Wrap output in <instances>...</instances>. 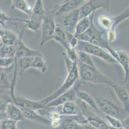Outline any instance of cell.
<instances>
[{"label": "cell", "mask_w": 129, "mask_h": 129, "mask_svg": "<svg viewBox=\"0 0 129 129\" xmlns=\"http://www.w3.org/2000/svg\"><path fill=\"white\" fill-rule=\"evenodd\" d=\"M64 58H65L66 65L67 69H68V75L64 80V83L58 90L55 91L53 94H50L46 98L41 100V101L45 106H46L47 104L51 102V101L57 98L60 95L65 93L66 92L71 89L72 87H73L74 85H75V83L78 81V79L80 78L78 62H73L70 60L68 57L67 56H66Z\"/></svg>", "instance_id": "6da1fadb"}, {"label": "cell", "mask_w": 129, "mask_h": 129, "mask_svg": "<svg viewBox=\"0 0 129 129\" xmlns=\"http://www.w3.org/2000/svg\"><path fill=\"white\" fill-rule=\"evenodd\" d=\"M80 80L84 82L94 84H101L111 86L113 81L101 72L96 68L85 65L78 62Z\"/></svg>", "instance_id": "7a4b0ae2"}, {"label": "cell", "mask_w": 129, "mask_h": 129, "mask_svg": "<svg viewBox=\"0 0 129 129\" xmlns=\"http://www.w3.org/2000/svg\"><path fill=\"white\" fill-rule=\"evenodd\" d=\"M78 51H83L90 55L98 57L104 61L110 64L118 63V61L114 58L107 50L95 45L91 44L89 42L79 41L78 45L75 48Z\"/></svg>", "instance_id": "3957f363"}, {"label": "cell", "mask_w": 129, "mask_h": 129, "mask_svg": "<svg viewBox=\"0 0 129 129\" xmlns=\"http://www.w3.org/2000/svg\"><path fill=\"white\" fill-rule=\"evenodd\" d=\"M55 12L46 10V14L42 24V36L40 46L44 45L46 43L54 40L57 25L55 22Z\"/></svg>", "instance_id": "277c9868"}, {"label": "cell", "mask_w": 129, "mask_h": 129, "mask_svg": "<svg viewBox=\"0 0 129 129\" xmlns=\"http://www.w3.org/2000/svg\"><path fill=\"white\" fill-rule=\"evenodd\" d=\"M99 9L109 10L110 9V1L108 0H89L80 8V19L89 17Z\"/></svg>", "instance_id": "5b68a950"}, {"label": "cell", "mask_w": 129, "mask_h": 129, "mask_svg": "<svg viewBox=\"0 0 129 129\" xmlns=\"http://www.w3.org/2000/svg\"><path fill=\"white\" fill-rule=\"evenodd\" d=\"M54 40H55L57 42L63 46L66 50V54L70 60L73 62H78V58L77 51L75 48H73L67 40L65 30L60 28L58 26H57L54 36Z\"/></svg>", "instance_id": "8992f818"}, {"label": "cell", "mask_w": 129, "mask_h": 129, "mask_svg": "<svg viewBox=\"0 0 129 129\" xmlns=\"http://www.w3.org/2000/svg\"><path fill=\"white\" fill-rule=\"evenodd\" d=\"M80 85V81H78L76 83L75 85H74L73 87H72L68 91H67L65 93L60 96L59 97L47 104L44 108H55V107L62 106L68 101H75L77 98L76 92H77V90L79 89Z\"/></svg>", "instance_id": "52a82bcc"}, {"label": "cell", "mask_w": 129, "mask_h": 129, "mask_svg": "<svg viewBox=\"0 0 129 129\" xmlns=\"http://www.w3.org/2000/svg\"><path fill=\"white\" fill-rule=\"evenodd\" d=\"M100 110L104 112L105 115L111 116L119 119L121 114V109L111 101L106 99L95 98Z\"/></svg>", "instance_id": "ba28073f"}, {"label": "cell", "mask_w": 129, "mask_h": 129, "mask_svg": "<svg viewBox=\"0 0 129 129\" xmlns=\"http://www.w3.org/2000/svg\"><path fill=\"white\" fill-rule=\"evenodd\" d=\"M22 35L23 32L20 34L19 39L17 41V44L16 45V58L17 60H19L22 58H30V57H36L41 56H43L41 52H40L38 50L31 49L22 40Z\"/></svg>", "instance_id": "9c48e42d"}, {"label": "cell", "mask_w": 129, "mask_h": 129, "mask_svg": "<svg viewBox=\"0 0 129 129\" xmlns=\"http://www.w3.org/2000/svg\"><path fill=\"white\" fill-rule=\"evenodd\" d=\"M12 99V101L14 103L21 109L28 108L34 110H40L45 108V105L41 101H36L26 99L23 97L16 96Z\"/></svg>", "instance_id": "30bf717a"}, {"label": "cell", "mask_w": 129, "mask_h": 129, "mask_svg": "<svg viewBox=\"0 0 129 129\" xmlns=\"http://www.w3.org/2000/svg\"><path fill=\"white\" fill-rule=\"evenodd\" d=\"M85 3L84 0H67L62 3L58 5L56 11H55V16H60L64 14H68L75 10L80 9L81 6Z\"/></svg>", "instance_id": "8fae6325"}, {"label": "cell", "mask_w": 129, "mask_h": 129, "mask_svg": "<svg viewBox=\"0 0 129 129\" xmlns=\"http://www.w3.org/2000/svg\"><path fill=\"white\" fill-rule=\"evenodd\" d=\"M80 20V9H77L67 14L63 17L62 24L65 28L66 31H68L73 33L75 32L76 26Z\"/></svg>", "instance_id": "7c38bea8"}, {"label": "cell", "mask_w": 129, "mask_h": 129, "mask_svg": "<svg viewBox=\"0 0 129 129\" xmlns=\"http://www.w3.org/2000/svg\"><path fill=\"white\" fill-rule=\"evenodd\" d=\"M114 90L118 99L124 106V109L129 114V91L123 85L114 82L110 86Z\"/></svg>", "instance_id": "4fadbf2b"}, {"label": "cell", "mask_w": 129, "mask_h": 129, "mask_svg": "<svg viewBox=\"0 0 129 129\" xmlns=\"http://www.w3.org/2000/svg\"><path fill=\"white\" fill-rule=\"evenodd\" d=\"M5 115L7 116L8 119H12L16 122L21 121L25 119L21 109L19 106H17L14 103H13L12 101V99L7 101Z\"/></svg>", "instance_id": "5bb4252c"}, {"label": "cell", "mask_w": 129, "mask_h": 129, "mask_svg": "<svg viewBox=\"0 0 129 129\" xmlns=\"http://www.w3.org/2000/svg\"><path fill=\"white\" fill-rule=\"evenodd\" d=\"M21 110L25 119L37 123L41 125H44V126H50V125L51 120L44 118L43 115L37 113L36 110L28 109V108H23L21 109Z\"/></svg>", "instance_id": "9a60e30c"}, {"label": "cell", "mask_w": 129, "mask_h": 129, "mask_svg": "<svg viewBox=\"0 0 129 129\" xmlns=\"http://www.w3.org/2000/svg\"><path fill=\"white\" fill-rule=\"evenodd\" d=\"M1 45L6 46H14L17 44L19 37L15 33L7 28H1L0 30Z\"/></svg>", "instance_id": "2e32d148"}, {"label": "cell", "mask_w": 129, "mask_h": 129, "mask_svg": "<svg viewBox=\"0 0 129 129\" xmlns=\"http://www.w3.org/2000/svg\"><path fill=\"white\" fill-rule=\"evenodd\" d=\"M84 111V113L83 114L87 118L89 124L98 129H110V126L104 121V119L94 114H89V112L86 108Z\"/></svg>", "instance_id": "e0dca14e"}, {"label": "cell", "mask_w": 129, "mask_h": 129, "mask_svg": "<svg viewBox=\"0 0 129 129\" xmlns=\"http://www.w3.org/2000/svg\"><path fill=\"white\" fill-rule=\"evenodd\" d=\"M61 106L62 107L59 112L64 116H71L82 113L75 101L66 102Z\"/></svg>", "instance_id": "ac0fdd59"}, {"label": "cell", "mask_w": 129, "mask_h": 129, "mask_svg": "<svg viewBox=\"0 0 129 129\" xmlns=\"http://www.w3.org/2000/svg\"><path fill=\"white\" fill-rule=\"evenodd\" d=\"M94 13L91 14L89 17H84V18L80 20L78 24L76 26L75 32H74V35H75L76 37L77 38L81 34H84L89 28L91 25V20L94 17Z\"/></svg>", "instance_id": "d6986e66"}, {"label": "cell", "mask_w": 129, "mask_h": 129, "mask_svg": "<svg viewBox=\"0 0 129 129\" xmlns=\"http://www.w3.org/2000/svg\"><path fill=\"white\" fill-rule=\"evenodd\" d=\"M76 95H77V98L78 99H80L82 101L85 102V103L89 105L91 107H92L96 111H98V112L100 111L95 99L92 96L90 95L89 93L85 92V91H82L78 89L77 90V92H76Z\"/></svg>", "instance_id": "ffe728a7"}, {"label": "cell", "mask_w": 129, "mask_h": 129, "mask_svg": "<svg viewBox=\"0 0 129 129\" xmlns=\"http://www.w3.org/2000/svg\"><path fill=\"white\" fill-rule=\"evenodd\" d=\"M33 58H34V57L22 58H20L19 60L16 59L15 67L17 69L18 75L21 76L26 70L32 68Z\"/></svg>", "instance_id": "44dd1931"}, {"label": "cell", "mask_w": 129, "mask_h": 129, "mask_svg": "<svg viewBox=\"0 0 129 129\" xmlns=\"http://www.w3.org/2000/svg\"><path fill=\"white\" fill-rule=\"evenodd\" d=\"M12 9H17L29 16L32 17L33 7H31L25 0H14L12 3Z\"/></svg>", "instance_id": "7402d4cb"}, {"label": "cell", "mask_w": 129, "mask_h": 129, "mask_svg": "<svg viewBox=\"0 0 129 129\" xmlns=\"http://www.w3.org/2000/svg\"><path fill=\"white\" fill-rule=\"evenodd\" d=\"M43 19L39 17H31L28 19H20V22L24 23V25L29 30L32 31H39L41 28H42Z\"/></svg>", "instance_id": "603a6c76"}, {"label": "cell", "mask_w": 129, "mask_h": 129, "mask_svg": "<svg viewBox=\"0 0 129 129\" xmlns=\"http://www.w3.org/2000/svg\"><path fill=\"white\" fill-rule=\"evenodd\" d=\"M119 64L123 67L125 72V83H127L129 78V56L124 51L118 50Z\"/></svg>", "instance_id": "cb8c5ba5"}, {"label": "cell", "mask_w": 129, "mask_h": 129, "mask_svg": "<svg viewBox=\"0 0 129 129\" xmlns=\"http://www.w3.org/2000/svg\"><path fill=\"white\" fill-rule=\"evenodd\" d=\"M58 129H85L84 125H81L75 122L71 118L65 116L60 126Z\"/></svg>", "instance_id": "d4e9b609"}, {"label": "cell", "mask_w": 129, "mask_h": 129, "mask_svg": "<svg viewBox=\"0 0 129 129\" xmlns=\"http://www.w3.org/2000/svg\"><path fill=\"white\" fill-rule=\"evenodd\" d=\"M98 21L99 25L101 28L104 29V31L114 29V21L112 20V17L102 15L98 17Z\"/></svg>", "instance_id": "484cf974"}, {"label": "cell", "mask_w": 129, "mask_h": 129, "mask_svg": "<svg viewBox=\"0 0 129 129\" xmlns=\"http://www.w3.org/2000/svg\"><path fill=\"white\" fill-rule=\"evenodd\" d=\"M77 51L78 58V62L85 65L90 66V67H94V68H96L90 54L83 51H78V50H77Z\"/></svg>", "instance_id": "4316f807"}, {"label": "cell", "mask_w": 129, "mask_h": 129, "mask_svg": "<svg viewBox=\"0 0 129 129\" xmlns=\"http://www.w3.org/2000/svg\"><path fill=\"white\" fill-rule=\"evenodd\" d=\"M32 68H36L42 73H45L48 70V67L44 61L43 56L34 57L32 62Z\"/></svg>", "instance_id": "83f0119b"}, {"label": "cell", "mask_w": 129, "mask_h": 129, "mask_svg": "<svg viewBox=\"0 0 129 129\" xmlns=\"http://www.w3.org/2000/svg\"><path fill=\"white\" fill-rule=\"evenodd\" d=\"M16 45L14 46H6L1 45L0 47V54L1 58H15L16 56Z\"/></svg>", "instance_id": "f1b7e54d"}, {"label": "cell", "mask_w": 129, "mask_h": 129, "mask_svg": "<svg viewBox=\"0 0 129 129\" xmlns=\"http://www.w3.org/2000/svg\"><path fill=\"white\" fill-rule=\"evenodd\" d=\"M46 10L44 9L43 2L41 0L36 1L33 7V15L32 17H39L43 19L45 16Z\"/></svg>", "instance_id": "f546056e"}, {"label": "cell", "mask_w": 129, "mask_h": 129, "mask_svg": "<svg viewBox=\"0 0 129 129\" xmlns=\"http://www.w3.org/2000/svg\"><path fill=\"white\" fill-rule=\"evenodd\" d=\"M11 83L9 80L8 74L5 69L1 68V91L11 89Z\"/></svg>", "instance_id": "4dcf8cb0"}, {"label": "cell", "mask_w": 129, "mask_h": 129, "mask_svg": "<svg viewBox=\"0 0 129 129\" xmlns=\"http://www.w3.org/2000/svg\"><path fill=\"white\" fill-rule=\"evenodd\" d=\"M128 18H129V7H128L127 9L121 12L120 14L117 15V16L112 17V20L114 21V29L115 30L116 27L119 23H121L122 21H123L124 20H126Z\"/></svg>", "instance_id": "1f68e13d"}, {"label": "cell", "mask_w": 129, "mask_h": 129, "mask_svg": "<svg viewBox=\"0 0 129 129\" xmlns=\"http://www.w3.org/2000/svg\"><path fill=\"white\" fill-rule=\"evenodd\" d=\"M105 118L107 122L109 123L110 126L115 128H123L121 123V120L114 117L111 116L105 115Z\"/></svg>", "instance_id": "d6a6232c"}, {"label": "cell", "mask_w": 129, "mask_h": 129, "mask_svg": "<svg viewBox=\"0 0 129 129\" xmlns=\"http://www.w3.org/2000/svg\"><path fill=\"white\" fill-rule=\"evenodd\" d=\"M16 58H0L1 68H9L14 65L16 63Z\"/></svg>", "instance_id": "836d02e7"}, {"label": "cell", "mask_w": 129, "mask_h": 129, "mask_svg": "<svg viewBox=\"0 0 129 129\" xmlns=\"http://www.w3.org/2000/svg\"><path fill=\"white\" fill-rule=\"evenodd\" d=\"M1 129H18L17 122L8 118L2 119L1 122Z\"/></svg>", "instance_id": "e575fe53"}, {"label": "cell", "mask_w": 129, "mask_h": 129, "mask_svg": "<svg viewBox=\"0 0 129 129\" xmlns=\"http://www.w3.org/2000/svg\"><path fill=\"white\" fill-rule=\"evenodd\" d=\"M71 118V119H73L75 122L81 125H85L87 124H89V121H88L87 117L84 115V114L82 113L77 114V115L71 116H68Z\"/></svg>", "instance_id": "d590c367"}, {"label": "cell", "mask_w": 129, "mask_h": 129, "mask_svg": "<svg viewBox=\"0 0 129 129\" xmlns=\"http://www.w3.org/2000/svg\"><path fill=\"white\" fill-rule=\"evenodd\" d=\"M20 18H14V17H10L6 15L3 12L1 11L0 12V24H1V28H7L5 27L6 21H19Z\"/></svg>", "instance_id": "8d00e7d4"}, {"label": "cell", "mask_w": 129, "mask_h": 129, "mask_svg": "<svg viewBox=\"0 0 129 129\" xmlns=\"http://www.w3.org/2000/svg\"><path fill=\"white\" fill-rule=\"evenodd\" d=\"M65 32L66 35L67 40H68V43H70V45L73 47V48H76V47L78 45L79 40H78V38H77L73 33L68 31H66V30Z\"/></svg>", "instance_id": "74e56055"}, {"label": "cell", "mask_w": 129, "mask_h": 129, "mask_svg": "<svg viewBox=\"0 0 129 129\" xmlns=\"http://www.w3.org/2000/svg\"><path fill=\"white\" fill-rule=\"evenodd\" d=\"M47 116H48L49 118H50L51 121L52 120H61L64 118V116H62L60 113L59 111H52L51 112L46 114Z\"/></svg>", "instance_id": "f35d334b"}, {"label": "cell", "mask_w": 129, "mask_h": 129, "mask_svg": "<svg viewBox=\"0 0 129 129\" xmlns=\"http://www.w3.org/2000/svg\"><path fill=\"white\" fill-rule=\"evenodd\" d=\"M116 33L114 29L108 30L107 31V41L109 43H112L116 40Z\"/></svg>", "instance_id": "ab89813d"}, {"label": "cell", "mask_w": 129, "mask_h": 129, "mask_svg": "<svg viewBox=\"0 0 129 129\" xmlns=\"http://www.w3.org/2000/svg\"><path fill=\"white\" fill-rule=\"evenodd\" d=\"M121 123L123 128L129 129V114H128L127 116L121 120Z\"/></svg>", "instance_id": "60d3db41"}, {"label": "cell", "mask_w": 129, "mask_h": 129, "mask_svg": "<svg viewBox=\"0 0 129 129\" xmlns=\"http://www.w3.org/2000/svg\"><path fill=\"white\" fill-rule=\"evenodd\" d=\"M61 124H62L61 120H52L51 121L50 126L53 128L58 129L60 126Z\"/></svg>", "instance_id": "b9f144b4"}, {"label": "cell", "mask_w": 129, "mask_h": 129, "mask_svg": "<svg viewBox=\"0 0 129 129\" xmlns=\"http://www.w3.org/2000/svg\"><path fill=\"white\" fill-rule=\"evenodd\" d=\"M110 129H125L123 128H112L111 126H110Z\"/></svg>", "instance_id": "7bdbcfd3"}, {"label": "cell", "mask_w": 129, "mask_h": 129, "mask_svg": "<svg viewBox=\"0 0 129 129\" xmlns=\"http://www.w3.org/2000/svg\"><path fill=\"white\" fill-rule=\"evenodd\" d=\"M129 83V78H128V81H127V83Z\"/></svg>", "instance_id": "ee69618b"}, {"label": "cell", "mask_w": 129, "mask_h": 129, "mask_svg": "<svg viewBox=\"0 0 129 129\" xmlns=\"http://www.w3.org/2000/svg\"><path fill=\"white\" fill-rule=\"evenodd\" d=\"M127 89H128V90H129V88H127Z\"/></svg>", "instance_id": "f6af8a7d"}, {"label": "cell", "mask_w": 129, "mask_h": 129, "mask_svg": "<svg viewBox=\"0 0 129 129\" xmlns=\"http://www.w3.org/2000/svg\"><path fill=\"white\" fill-rule=\"evenodd\" d=\"M128 91H129V90H128Z\"/></svg>", "instance_id": "bcb514c9"}]
</instances>
